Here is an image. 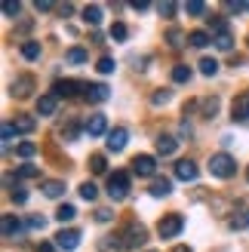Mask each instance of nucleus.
I'll return each instance as SVG.
<instances>
[{
  "mask_svg": "<svg viewBox=\"0 0 249 252\" xmlns=\"http://www.w3.org/2000/svg\"><path fill=\"white\" fill-rule=\"evenodd\" d=\"M209 172H213L216 179H231V175L237 172V160L231 154H213L209 157Z\"/></svg>",
  "mask_w": 249,
  "mask_h": 252,
  "instance_id": "nucleus-1",
  "label": "nucleus"
},
{
  "mask_svg": "<svg viewBox=\"0 0 249 252\" xmlns=\"http://www.w3.org/2000/svg\"><path fill=\"white\" fill-rule=\"evenodd\" d=\"M108 197L114 200V203H120V200L129 197V175L126 172H114L108 179Z\"/></svg>",
  "mask_w": 249,
  "mask_h": 252,
  "instance_id": "nucleus-2",
  "label": "nucleus"
},
{
  "mask_svg": "<svg viewBox=\"0 0 249 252\" xmlns=\"http://www.w3.org/2000/svg\"><path fill=\"white\" fill-rule=\"evenodd\" d=\"M182 228H185V219L179 216V212H169V216L160 219L157 234L163 237V240H172V237H179V234H182Z\"/></svg>",
  "mask_w": 249,
  "mask_h": 252,
  "instance_id": "nucleus-3",
  "label": "nucleus"
},
{
  "mask_svg": "<svg viewBox=\"0 0 249 252\" xmlns=\"http://www.w3.org/2000/svg\"><path fill=\"white\" fill-rule=\"evenodd\" d=\"M120 240H123V246H126V249H139V246H145V240H148L145 224L129 221V224H126V231L120 234Z\"/></svg>",
  "mask_w": 249,
  "mask_h": 252,
  "instance_id": "nucleus-4",
  "label": "nucleus"
},
{
  "mask_svg": "<svg viewBox=\"0 0 249 252\" xmlns=\"http://www.w3.org/2000/svg\"><path fill=\"white\" fill-rule=\"evenodd\" d=\"M132 172L135 175H142V179H151V175L157 172V160L151 154H139V157H132Z\"/></svg>",
  "mask_w": 249,
  "mask_h": 252,
  "instance_id": "nucleus-5",
  "label": "nucleus"
},
{
  "mask_svg": "<svg viewBox=\"0 0 249 252\" xmlns=\"http://www.w3.org/2000/svg\"><path fill=\"white\" fill-rule=\"evenodd\" d=\"M9 93L19 95V98H28V95L34 93V77H31V74H22V77H16V80H12V86H9Z\"/></svg>",
  "mask_w": 249,
  "mask_h": 252,
  "instance_id": "nucleus-6",
  "label": "nucleus"
},
{
  "mask_svg": "<svg viewBox=\"0 0 249 252\" xmlns=\"http://www.w3.org/2000/svg\"><path fill=\"white\" fill-rule=\"evenodd\" d=\"M83 93H86V102H108V98H111V90H108V86L105 83H86L83 86Z\"/></svg>",
  "mask_w": 249,
  "mask_h": 252,
  "instance_id": "nucleus-7",
  "label": "nucleus"
},
{
  "mask_svg": "<svg viewBox=\"0 0 249 252\" xmlns=\"http://www.w3.org/2000/svg\"><path fill=\"white\" fill-rule=\"evenodd\" d=\"M105 129H108V120H105V114H93L90 120L83 123V132L90 135V138H98V135H105Z\"/></svg>",
  "mask_w": 249,
  "mask_h": 252,
  "instance_id": "nucleus-8",
  "label": "nucleus"
},
{
  "mask_svg": "<svg viewBox=\"0 0 249 252\" xmlns=\"http://www.w3.org/2000/svg\"><path fill=\"white\" fill-rule=\"evenodd\" d=\"M56 246L59 249H65V252H71V249H77L80 246V231H59L56 234Z\"/></svg>",
  "mask_w": 249,
  "mask_h": 252,
  "instance_id": "nucleus-9",
  "label": "nucleus"
},
{
  "mask_svg": "<svg viewBox=\"0 0 249 252\" xmlns=\"http://www.w3.org/2000/svg\"><path fill=\"white\" fill-rule=\"evenodd\" d=\"M231 120L234 123H246L249 120V95H237L231 105Z\"/></svg>",
  "mask_w": 249,
  "mask_h": 252,
  "instance_id": "nucleus-10",
  "label": "nucleus"
},
{
  "mask_svg": "<svg viewBox=\"0 0 249 252\" xmlns=\"http://www.w3.org/2000/svg\"><path fill=\"white\" fill-rule=\"evenodd\" d=\"M126 142H129V132L126 129H123V126H117V129H111L108 132V151H114V154H117V151H123V148H126Z\"/></svg>",
  "mask_w": 249,
  "mask_h": 252,
  "instance_id": "nucleus-11",
  "label": "nucleus"
},
{
  "mask_svg": "<svg viewBox=\"0 0 249 252\" xmlns=\"http://www.w3.org/2000/svg\"><path fill=\"white\" fill-rule=\"evenodd\" d=\"M56 108H59V95L56 93H46V95L37 98V114H40V117H53Z\"/></svg>",
  "mask_w": 249,
  "mask_h": 252,
  "instance_id": "nucleus-12",
  "label": "nucleus"
},
{
  "mask_svg": "<svg viewBox=\"0 0 249 252\" xmlns=\"http://www.w3.org/2000/svg\"><path fill=\"white\" fill-rule=\"evenodd\" d=\"M77 90H83V83H77V80H56V83H53V93H56L59 98L77 95Z\"/></svg>",
  "mask_w": 249,
  "mask_h": 252,
  "instance_id": "nucleus-13",
  "label": "nucleus"
},
{
  "mask_svg": "<svg viewBox=\"0 0 249 252\" xmlns=\"http://www.w3.org/2000/svg\"><path fill=\"white\" fill-rule=\"evenodd\" d=\"M176 179L194 182V179H197V163H194V160H179V163H176Z\"/></svg>",
  "mask_w": 249,
  "mask_h": 252,
  "instance_id": "nucleus-14",
  "label": "nucleus"
},
{
  "mask_svg": "<svg viewBox=\"0 0 249 252\" xmlns=\"http://www.w3.org/2000/svg\"><path fill=\"white\" fill-rule=\"evenodd\" d=\"M148 194L151 197H169L172 194V182L169 179H154L151 188H148Z\"/></svg>",
  "mask_w": 249,
  "mask_h": 252,
  "instance_id": "nucleus-15",
  "label": "nucleus"
},
{
  "mask_svg": "<svg viewBox=\"0 0 249 252\" xmlns=\"http://www.w3.org/2000/svg\"><path fill=\"white\" fill-rule=\"evenodd\" d=\"M0 221H3V237H6V240H12V237L22 234V221H19L16 216H3Z\"/></svg>",
  "mask_w": 249,
  "mask_h": 252,
  "instance_id": "nucleus-16",
  "label": "nucleus"
},
{
  "mask_svg": "<svg viewBox=\"0 0 249 252\" xmlns=\"http://www.w3.org/2000/svg\"><path fill=\"white\" fill-rule=\"evenodd\" d=\"M176 148H179V142H176L172 135H160V138H157V154H160V157L176 154Z\"/></svg>",
  "mask_w": 249,
  "mask_h": 252,
  "instance_id": "nucleus-17",
  "label": "nucleus"
},
{
  "mask_svg": "<svg viewBox=\"0 0 249 252\" xmlns=\"http://www.w3.org/2000/svg\"><path fill=\"white\" fill-rule=\"evenodd\" d=\"M40 188H43V194H46V197H53V200L65 194V182H59V179H46Z\"/></svg>",
  "mask_w": 249,
  "mask_h": 252,
  "instance_id": "nucleus-18",
  "label": "nucleus"
},
{
  "mask_svg": "<svg viewBox=\"0 0 249 252\" xmlns=\"http://www.w3.org/2000/svg\"><path fill=\"white\" fill-rule=\"evenodd\" d=\"M83 22L86 25H93V28H95V25H102V6H83Z\"/></svg>",
  "mask_w": 249,
  "mask_h": 252,
  "instance_id": "nucleus-19",
  "label": "nucleus"
},
{
  "mask_svg": "<svg viewBox=\"0 0 249 252\" xmlns=\"http://www.w3.org/2000/svg\"><path fill=\"white\" fill-rule=\"evenodd\" d=\"M166 40H169L172 49H182L185 43H188V34H182L179 28H169V31H166Z\"/></svg>",
  "mask_w": 249,
  "mask_h": 252,
  "instance_id": "nucleus-20",
  "label": "nucleus"
},
{
  "mask_svg": "<svg viewBox=\"0 0 249 252\" xmlns=\"http://www.w3.org/2000/svg\"><path fill=\"white\" fill-rule=\"evenodd\" d=\"M206 25H209V31H213L216 37H218V34H231V28H228V22L221 19V16H213V19H206Z\"/></svg>",
  "mask_w": 249,
  "mask_h": 252,
  "instance_id": "nucleus-21",
  "label": "nucleus"
},
{
  "mask_svg": "<svg viewBox=\"0 0 249 252\" xmlns=\"http://www.w3.org/2000/svg\"><path fill=\"white\" fill-rule=\"evenodd\" d=\"M123 243H120V237H102L98 240V252H120Z\"/></svg>",
  "mask_w": 249,
  "mask_h": 252,
  "instance_id": "nucleus-22",
  "label": "nucleus"
},
{
  "mask_svg": "<svg viewBox=\"0 0 249 252\" xmlns=\"http://www.w3.org/2000/svg\"><path fill=\"white\" fill-rule=\"evenodd\" d=\"M12 126H16V132H34V117H28V114H16V123H12Z\"/></svg>",
  "mask_w": 249,
  "mask_h": 252,
  "instance_id": "nucleus-23",
  "label": "nucleus"
},
{
  "mask_svg": "<svg viewBox=\"0 0 249 252\" xmlns=\"http://www.w3.org/2000/svg\"><path fill=\"white\" fill-rule=\"evenodd\" d=\"M22 56L28 59V62L40 59V43H37V40H25V43H22Z\"/></svg>",
  "mask_w": 249,
  "mask_h": 252,
  "instance_id": "nucleus-24",
  "label": "nucleus"
},
{
  "mask_svg": "<svg viewBox=\"0 0 249 252\" xmlns=\"http://www.w3.org/2000/svg\"><path fill=\"white\" fill-rule=\"evenodd\" d=\"M188 46H197V49L209 46V34H206V31H191V34H188Z\"/></svg>",
  "mask_w": 249,
  "mask_h": 252,
  "instance_id": "nucleus-25",
  "label": "nucleus"
},
{
  "mask_svg": "<svg viewBox=\"0 0 249 252\" xmlns=\"http://www.w3.org/2000/svg\"><path fill=\"white\" fill-rule=\"evenodd\" d=\"M56 219H59L62 224H65V221H74V219H77V209H74L71 203H62L59 212H56Z\"/></svg>",
  "mask_w": 249,
  "mask_h": 252,
  "instance_id": "nucleus-26",
  "label": "nucleus"
},
{
  "mask_svg": "<svg viewBox=\"0 0 249 252\" xmlns=\"http://www.w3.org/2000/svg\"><path fill=\"white\" fill-rule=\"evenodd\" d=\"M200 74H203V77H216V74H218V62L216 59H200Z\"/></svg>",
  "mask_w": 249,
  "mask_h": 252,
  "instance_id": "nucleus-27",
  "label": "nucleus"
},
{
  "mask_svg": "<svg viewBox=\"0 0 249 252\" xmlns=\"http://www.w3.org/2000/svg\"><path fill=\"white\" fill-rule=\"evenodd\" d=\"M16 179H40V169H37L34 163H25V166H19Z\"/></svg>",
  "mask_w": 249,
  "mask_h": 252,
  "instance_id": "nucleus-28",
  "label": "nucleus"
},
{
  "mask_svg": "<svg viewBox=\"0 0 249 252\" xmlns=\"http://www.w3.org/2000/svg\"><path fill=\"white\" fill-rule=\"evenodd\" d=\"M16 154H19L22 160H28V157L37 154V145H34V142H19V145H16Z\"/></svg>",
  "mask_w": 249,
  "mask_h": 252,
  "instance_id": "nucleus-29",
  "label": "nucleus"
},
{
  "mask_svg": "<svg viewBox=\"0 0 249 252\" xmlns=\"http://www.w3.org/2000/svg\"><path fill=\"white\" fill-rule=\"evenodd\" d=\"M90 169H93L95 175H102V172L108 169V160H105V154H93V157H90Z\"/></svg>",
  "mask_w": 249,
  "mask_h": 252,
  "instance_id": "nucleus-30",
  "label": "nucleus"
},
{
  "mask_svg": "<svg viewBox=\"0 0 249 252\" xmlns=\"http://www.w3.org/2000/svg\"><path fill=\"white\" fill-rule=\"evenodd\" d=\"M172 80H176V83H188L191 80V68L188 65H176V68H172Z\"/></svg>",
  "mask_w": 249,
  "mask_h": 252,
  "instance_id": "nucleus-31",
  "label": "nucleus"
},
{
  "mask_svg": "<svg viewBox=\"0 0 249 252\" xmlns=\"http://www.w3.org/2000/svg\"><path fill=\"white\" fill-rule=\"evenodd\" d=\"M126 37H129V28H126L123 22H114V25H111V40H126Z\"/></svg>",
  "mask_w": 249,
  "mask_h": 252,
  "instance_id": "nucleus-32",
  "label": "nucleus"
},
{
  "mask_svg": "<svg viewBox=\"0 0 249 252\" xmlns=\"http://www.w3.org/2000/svg\"><path fill=\"white\" fill-rule=\"evenodd\" d=\"M216 114H218V98L216 95L203 98V117H216Z\"/></svg>",
  "mask_w": 249,
  "mask_h": 252,
  "instance_id": "nucleus-33",
  "label": "nucleus"
},
{
  "mask_svg": "<svg viewBox=\"0 0 249 252\" xmlns=\"http://www.w3.org/2000/svg\"><path fill=\"white\" fill-rule=\"evenodd\" d=\"M80 197H83V200H90V203H93V200L98 197V188H95L93 182H83V185H80Z\"/></svg>",
  "mask_w": 249,
  "mask_h": 252,
  "instance_id": "nucleus-34",
  "label": "nucleus"
},
{
  "mask_svg": "<svg viewBox=\"0 0 249 252\" xmlns=\"http://www.w3.org/2000/svg\"><path fill=\"white\" fill-rule=\"evenodd\" d=\"M169 98H172V93H169V90H154V95H151V105H154V108H160V105H166Z\"/></svg>",
  "mask_w": 249,
  "mask_h": 252,
  "instance_id": "nucleus-35",
  "label": "nucleus"
},
{
  "mask_svg": "<svg viewBox=\"0 0 249 252\" xmlns=\"http://www.w3.org/2000/svg\"><path fill=\"white\" fill-rule=\"evenodd\" d=\"M114 68H117V62L111 59V56H102V59H98V74H114Z\"/></svg>",
  "mask_w": 249,
  "mask_h": 252,
  "instance_id": "nucleus-36",
  "label": "nucleus"
},
{
  "mask_svg": "<svg viewBox=\"0 0 249 252\" xmlns=\"http://www.w3.org/2000/svg\"><path fill=\"white\" fill-rule=\"evenodd\" d=\"M68 62H74V65H83V62H86V49H83V46L68 49Z\"/></svg>",
  "mask_w": 249,
  "mask_h": 252,
  "instance_id": "nucleus-37",
  "label": "nucleus"
},
{
  "mask_svg": "<svg viewBox=\"0 0 249 252\" xmlns=\"http://www.w3.org/2000/svg\"><path fill=\"white\" fill-rule=\"evenodd\" d=\"M213 43H216V49H221V53H228V49L234 46V37H231V34H218Z\"/></svg>",
  "mask_w": 249,
  "mask_h": 252,
  "instance_id": "nucleus-38",
  "label": "nucleus"
},
{
  "mask_svg": "<svg viewBox=\"0 0 249 252\" xmlns=\"http://www.w3.org/2000/svg\"><path fill=\"white\" fill-rule=\"evenodd\" d=\"M19 12H22V3H12V0H6V3H3V16L6 19H16Z\"/></svg>",
  "mask_w": 249,
  "mask_h": 252,
  "instance_id": "nucleus-39",
  "label": "nucleus"
},
{
  "mask_svg": "<svg viewBox=\"0 0 249 252\" xmlns=\"http://www.w3.org/2000/svg\"><path fill=\"white\" fill-rule=\"evenodd\" d=\"M185 9H188L191 16H203V12H206V3H200V0H191V3H185Z\"/></svg>",
  "mask_w": 249,
  "mask_h": 252,
  "instance_id": "nucleus-40",
  "label": "nucleus"
},
{
  "mask_svg": "<svg viewBox=\"0 0 249 252\" xmlns=\"http://www.w3.org/2000/svg\"><path fill=\"white\" fill-rule=\"evenodd\" d=\"M228 224H231V231H243L246 224H249V216H234Z\"/></svg>",
  "mask_w": 249,
  "mask_h": 252,
  "instance_id": "nucleus-41",
  "label": "nucleus"
},
{
  "mask_svg": "<svg viewBox=\"0 0 249 252\" xmlns=\"http://www.w3.org/2000/svg\"><path fill=\"white\" fill-rule=\"evenodd\" d=\"M9 197L16 200V203H25V200H28V191H25L22 185H16V188H12V191H9Z\"/></svg>",
  "mask_w": 249,
  "mask_h": 252,
  "instance_id": "nucleus-42",
  "label": "nucleus"
},
{
  "mask_svg": "<svg viewBox=\"0 0 249 252\" xmlns=\"http://www.w3.org/2000/svg\"><path fill=\"white\" fill-rule=\"evenodd\" d=\"M28 228H31V231H43V228H46V219H43V216H31V219H28Z\"/></svg>",
  "mask_w": 249,
  "mask_h": 252,
  "instance_id": "nucleus-43",
  "label": "nucleus"
},
{
  "mask_svg": "<svg viewBox=\"0 0 249 252\" xmlns=\"http://www.w3.org/2000/svg\"><path fill=\"white\" fill-rule=\"evenodd\" d=\"M12 138H16V126H12V123H3V148L12 142Z\"/></svg>",
  "mask_w": 249,
  "mask_h": 252,
  "instance_id": "nucleus-44",
  "label": "nucleus"
},
{
  "mask_svg": "<svg viewBox=\"0 0 249 252\" xmlns=\"http://www.w3.org/2000/svg\"><path fill=\"white\" fill-rule=\"evenodd\" d=\"M111 219H114V212H111V209H95V221H111Z\"/></svg>",
  "mask_w": 249,
  "mask_h": 252,
  "instance_id": "nucleus-45",
  "label": "nucleus"
},
{
  "mask_svg": "<svg viewBox=\"0 0 249 252\" xmlns=\"http://www.w3.org/2000/svg\"><path fill=\"white\" fill-rule=\"evenodd\" d=\"M160 16H176V3H160Z\"/></svg>",
  "mask_w": 249,
  "mask_h": 252,
  "instance_id": "nucleus-46",
  "label": "nucleus"
},
{
  "mask_svg": "<svg viewBox=\"0 0 249 252\" xmlns=\"http://www.w3.org/2000/svg\"><path fill=\"white\" fill-rule=\"evenodd\" d=\"M225 9H228V12H240V9H246V3H237V0H228V3H225Z\"/></svg>",
  "mask_w": 249,
  "mask_h": 252,
  "instance_id": "nucleus-47",
  "label": "nucleus"
},
{
  "mask_svg": "<svg viewBox=\"0 0 249 252\" xmlns=\"http://www.w3.org/2000/svg\"><path fill=\"white\" fill-rule=\"evenodd\" d=\"M37 12H49V9H53V3H49V0H37Z\"/></svg>",
  "mask_w": 249,
  "mask_h": 252,
  "instance_id": "nucleus-48",
  "label": "nucleus"
},
{
  "mask_svg": "<svg viewBox=\"0 0 249 252\" xmlns=\"http://www.w3.org/2000/svg\"><path fill=\"white\" fill-rule=\"evenodd\" d=\"M37 252H56V246L53 243H40V246H37Z\"/></svg>",
  "mask_w": 249,
  "mask_h": 252,
  "instance_id": "nucleus-49",
  "label": "nucleus"
},
{
  "mask_svg": "<svg viewBox=\"0 0 249 252\" xmlns=\"http://www.w3.org/2000/svg\"><path fill=\"white\" fill-rule=\"evenodd\" d=\"M59 12H62V16H71L74 6H71V3H65V6H59Z\"/></svg>",
  "mask_w": 249,
  "mask_h": 252,
  "instance_id": "nucleus-50",
  "label": "nucleus"
},
{
  "mask_svg": "<svg viewBox=\"0 0 249 252\" xmlns=\"http://www.w3.org/2000/svg\"><path fill=\"white\" fill-rule=\"evenodd\" d=\"M172 252H191V246H176Z\"/></svg>",
  "mask_w": 249,
  "mask_h": 252,
  "instance_id": "nucleus-51",
  "label": "nucleus"
},
{
  "mask_svg": "<svg viewBox=\"0 0 249 252\" xmlns=\"http://www.w3.org/2000/svg\"><path fill=\"white\" fill-rule=\"evenodd\" d=\"M246 179H249V169H246Z\"/></svg>",
  "mask_w": 249,
  "mask_h": 252,
  "instance_id": "nucleus-52",
  "label": "nucleus"
},
{
  "mask_svg": "<svg viewBox=\"0 0 249 252\" xmlns=\"http://www.w3.org/2000/svg\"><path fill=\"white\" fill-rule=\"evenodd\" d=\"M148 252H157V249H148Z\"/></svg>",
  "mask_w": 249,
  "mask_h": 252,
  "instance_id": "nucleus-53",
  "label": "nucleus"
},
{
  "mask_svg": "<svg viewBox=\"0 0 249 252\" xmlns=\"http://www.w3.org/2000/svg\"><path fill=\"white\" fill-rule=\"evenodd\" d=\"M246 9H249V3H246Z\"/></svg>",
  "mask_w": 249,
  "mask_h": 252,
  "instance_id": "nucleus-54",
  "label": "nucleus"
},
{
  "mask_svg": "<svg viewBox=\"0 0 249 252\" xmlns=\"http://www.w3.org/2000/svg\"><path fill=\"white\" fill-rule=\"evenodd\" d=\"M246 40H249V37H246Z\"/></svg>",
  "mask_w": 249,
  "mask_h": 252,
  "instance_id": "nucleus-55",
  "label": "nucleus"
}]
</instances>
